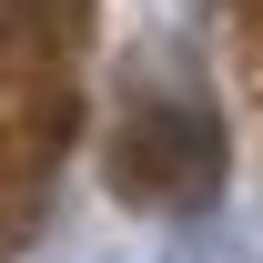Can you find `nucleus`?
Returning a JSON list of instances; mask_svg holds the SVG:
<instances>
[{
	"mask_svg": "<svg viewBox=\"0 0 263 263\" xmlns=\"http://www.w3.org/2000/svg\"><path fill=\"white\" fill-rule=\"evenodd\" d=\"M0 10H31V0H0Z\"/></svg>",
	"mask_w": 263,
	"mask_h": 263,
	"instance_id": "2",
	"label": "nucleus"
},
{
	"mask_svg": "<svg viewBox=\"0 0 263 263\" xmlns=\"http://www.w3.org/2000/svg\"><path fill=\"white\" fill-rule=\"evenodd\" d=\"M111 193L142 202V213H193V202L223 193V132L193 101H142L122 132H111Z\"/></svg>",
	"mask_w": 263,
	"mask_h": 263,
	"instance_id": "1",
	"label": "nucleus"
}]
</instances>
